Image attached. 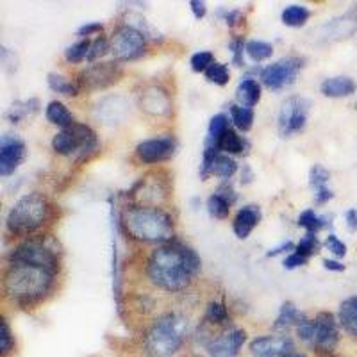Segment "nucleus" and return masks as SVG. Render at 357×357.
<instances>
[{
    "instance_id": "obj_1",
    "label": "nucleus",
    "mask_w": 357,
    "mask_h": 357,
    "mask_svg": "<svg viewBox=\"0 0 357 357\" xmlns=\"http://www.w3.org/2000/svg\"><path fill=\"white\" fill-rule=\"evenodd\" d=\"M202 261L197 252L183 241H170L155 248L146 263V273L155 288L168 293H178L190 288Z\"/></svg>"
},
{
    "instance_id": "obj_2",
    "label": "nucleus",
    "mask_w": 357,
    "mask_h": 357,
    "mask_svg": "<svg viewBox=\"0 0 357 357\" xmlns=\"http://www.w3.org/2000/svg\"><path fill=\"white\" fill-rule=\"evenodd\" d=\"M57 270L40 264L8 263L4 272V293L20 307H34L52 293Z\"/></svg>"
},
{
    "instance_id": "obj_3",
    "label": "nucleus",
    "mask_w": 357,
    "mask_h": 357,
    "mask_svg": "<svg viewBox=\"0 0 357 357\" xmlns=\"http://www.w3.org/2000/svg\"><path fill=\"white\" fill-rule=\"evenodd\" d=\"M122 225L127 234L136 241L152 245H167L174 241V218L158 206L136 204L123 209Z\"/></svg>"
},
{
    "instance_id": "obj_4",
    "label": "nucleus",
    "mask_w": 357,
    "mask_h": 357,
    "mask_svg": "<svg viewBox=\"0 0 357 357\" xmlns=\"http://www.w3.org/2000/svg\"><path fill=\"white\" fill-rule=\"evenodd\" d=\"M188 334L190 321L181 312H162L152 321L146 333L145 347L152 357H170L181 350Z\"/></svg>"
},
{
    "instance_id": "obj_5",
    "label": "nucleus",
    "mask_w": 357,
    "mask_h": 357,
    "mask_svg": "<svg viewBox=\"0 0 357 357\" xmlns=\"http://www.w3.org/2000/svg\"><path fill=\"white\" fill-rule=\"evenodd\" d=\"M50 211H52V206L49 199L38 191H33L13 204L6 218V227L9 234L18 236V238H31L33 232L40 231L45 223L49 222Z\"/></svg>"
},
{
    "instance_id": "obj_6",
    "label": "nucleus",
    "mask_w": 357,
    "mask_h": 357,
    "mask_svg": "<svg viewBox=\"0 0 357 357\" xmlns=\"http://www.w3.org/2000/svg\"><path fill=\"white\" fill-rule=\"evenodd\" d=\"M296 334L318 354L329 356L340 345V320L333 312L321 311L296 327Z\"/></svg>"
},
{
    "instance_id": "obj_7",
    "label": "nucleus",
    "mask_w": 357,
    "mask_h": 357,
    "mask_svg": "<svg viewBox=\"0 0 357 357\" xmlns=\"http://www.w3.org/2000/svg\"><path fill=\"white\" fill-rule=\"evenodd\" d=\"M52 149L56 154L65 158H75L79 161L88 159L98 151L97 132L86 123H73L61 129L52 138Z\"/></svg>"
},
{
    "instance_id": "obj_8",
    "label": "nucleus",
    "mask_w": 357,
    "mask_h": 357,
    "mask_svg": "<svg viewBox=\"0 0 357 357\" xmlns=\"http://www.w3.org/2000/svg\"><path fill=\"white\" fill-rule=\"evenodd\" d=\"M8 263H27L59 272V254L45 238H27L8 254Z\"/></svg>"
},
{
    "instance_id": "obj_9",
    "label": "nucleus",
    "mask_w": 357,
    "mask_h": 357,
    "mask_svg": "<svg viewBox=\"0 0 357 357\" xmlns=\"http://www.w3.org/2000/svg\"><path fill=\"white\" fill-rule=\"evenodd\" d=\"M145 34L134 25L118 27L111 38V52L116 61H134L145 54Z\"/></svg>"
},
{
    "instance_id": "obj_10",
    "label": "nucleus",
    "mask_w": 357,
    "mask_h": 357,
    "mask_svg": "<svg viewBox=\"0 0 357 357\" xmlns=\"http://www.w3.org/2000/svg\"><path fill=\"white\" fill-rule=\"evenodd\" d=\"M311 100L305 97H289L279 111V132L282 138H291L302 132L307 123Z\"/></svg>"
},
{
    "instance_id": "obj_11",
    "label": "nucleus",
    "mask_w": 357,
    "mask_h": 357,
    "mask_svg": "<svg viewBox=\"0 0 357 357\" xmlns=\"http://www.w3.org/2000/svg\"><path fill=\"white\" fill-rule=\"evenodd\" d=\"M302 66H304V59L302 57H282L279 61L272 63V65H268L266 68L261 70V81H263V84L268 89H273V91L288 88V86H291L295 82L296 75L302 70Z\"/></svg>"
},
{
    "instance_id": "obj_12",
    "label": "nucleus",
    "mask_w": 357,
    "mask_h": 357,
    "mask_svg": "<svg viewBox=\"0 0 357 357\" xmlns=\"http://www.w3.org/2000/svg\"><path fill=\"white\" fill-rule=\"evenodd\" d=\"M122 75L123 70L116 61L97 63L79 73L77 84L81 86L82 91H97V89H106L116 84Z\"/></svg>"
},
{
    "instance_id": "obj_13",
    "label": "nucleus",
    "mask_w": 357,
    "mask_h": 357,
    "mask_svg": "<svg viewBox=\"0 0 357 357\" xmlns=\"http://www.w3.org/2000/svg\"><path fill=\"white\" fill-rule=\"evenodd\" d=\"M177 151V139L174 136H159V138L145 139L136 146V158L145 165L168 161Z\"/></svg>"
},
{
    "instance_id": "obj_14",
    "label": "nucleus",
    "mask_w": 357,
    "mask_h": 357,
    "mask_svg": "<svg viewBox=\"0 0 357 357\" xmlns=\"http://www.w3.org/2000/svg\"><path fill=\"white\" fill-rule=\"evenodd\" d=\"M248 349L254 357H286L295 350V343L288 334H273L252 340Z\"/></svg>"
},
{
    "instance_id": "obj_15",
    "label": "nucleus",
    "mask_w": 357,
    "mask_h": 357,
    "mask_svg": "<svg viewBox=\"0 0 357 357\" xmlns=\"http://www.w3.org/2000/svg\"><path fill=\"white\" fill-rule=\"evenodd\" d=\"M245 341L247 333L243 329H223L216 334L215 340L209 341L206 350L211 357H238Z\"/></svg>"
},
{
    "instance_id": "obj_16",
    "label": "nucleus",
    "mask_w": 357,
    "mask_h": 357,
    "mask_svg": "<svg viewBox=\"0 0 357 357\" xmlns=\"http://www.w3.org/2000/svg\"><path fill=\"white\" fill-rule=\"evenodd\" d=\"M25 159V143L13 134H4L0 142V175L15 174Z\"/></svg>"
},
{
    "instance_id": "obj_17",
    "label": "nucleus",
    "mask_w": 357,
    "mask_h": 357,
    "mask_svg": "<svg viewBox=\"0 0 357 357\" xmlns=\"http://www.w3.org/2000/svg\"><path fill=\"white\" fill-rule=\"evenodd\" d=\"M139 106H142V109H145L146 113L161 116V114L170 113L172 102L165 89L158 88V86H149V88L143 89L142 95H139Z\"/></svg>"
},
{
    "instance_id": "obj_18",
    "label": "nucleus",
    "mask_w": 357,
    "mask_h": 357,
    "mask_svg": "<svg viewBox=\"0 0 357 357\" xmlns=\"http://www.w3.org/2000/svg\"><path fill=\"white\" fill-rule=\"evenodd\" d=\"M261 222V209L257 206H245L241 207L238 215H236L234 222H232V229H234V234L245 240L250 236V232L256 229L257 223Z\"/></svg>"
},
{
    "instance_id": "obj_19",
    "label": "nucleus",
    "mask_w": 357,
    "mask_h": 357,
    "mask_svg": "<svg viewBox=\"0 0 357 357\" xmlns=\"http://www.w3.org/2000/svg\"><path fill=\"white\" fill-rule=\"evenodd\" d=\"M357 84L349 75H336V77L325 79L320 84L321 95L329 98H343L356 93Z\"/></svg>"
},
{
    "instance_id": "obj_20",
    "label": "nucleus",
    "mask_w": 357,
    "mask_h": 357,
    "mask_svg": "<svg viewBox=\"0 0 357 357\" xmlns=\"http://www.w3.org/2000/svg\"><path fill=\"white\" fill-rule=\"evenodd\" d=\"M337 320L347 334L352 340H357V295L349 296L347 301L341 302L337 311Z\"/></svg>"
},
{
    "instance_id": "obj_21",
    "label": "nucleus",
    "mask_w": 357,
    "mask_h": 357,
    "mask_svg": "<svg viewBox=\"0 0 357 357\" xmlns=\"http://www.w3.org/2000/svg\"><path fill=\"white\" fill-rule=\"evenodd\" d=\"M307 320V317H305L304 312H301L298 309H296V305L293 304V302H284L282 304V307H280L279 314H277L275 318V324H273V329L275 331H288L291 329V327H298L301 324H304V321Z\"/></svg>"
},
{
    "instance_id": "obj_22",
    "label": "nucleus",
    "mask_w": 357,
    "mask_h": 357,
    "mask_svg": "<svg viewBox=\"0 0 357 357\" xmlns=\"http://www.w3.org/2000/svg\"><path fill=\"white\" fill-rule=\"evenodd\" d=\"M236 100L240 102V106L252 107L261 100V86L256 79H243L236 88Z\"/></svg>"
},
{
    "instance_id": "obj_23",
    "label": "nucleus",
    "mask_w": 357,
    "mask_h": 357,
    "mask_svg": "<svg viewBox=\"0 0 357 357\" xmlns=\"http://www.w3.org/2000/svg\"><path fill=\"white\" fill-rule=\"evenodd\" d=\"M324 29H327L329 33L325 34L327 38H334V40H340V38H349L352 36L357 31V17L349 13L343 18H337V20L329 22Z\"/></svg>"
},
{
    "instance_id": "obj_24",
    "label": "nucleus",
    "mask_w": 357,
    "mask_h": 357,
    "mask_svg": "<svg viewBox=\"0 0 357 357\" xmlns=\"http://www.w3.org/2000/svg\"><path fill=\"white\" fill-rule=\"evenodd\" d=\"M227 130H229V118L225 116V114H216V116H213L211 123H209V130H207L206 149L218 151L220 142H222V138L225 136Z\"/></svg>"
},
{
    "instance_id": "obj_25",
    "label": "nucleus",
    "mask_w": 357,
    "mask_h": 357,
    "mask_svg": "<svg viewBox=\"0 0 357 357\" xmlns=\"http://www.w3.org/2000/svg\"><path fill=\"white\" fill-rule=\"evenodd\" d=\"M47 120H49L50 123H54V126L61 127V129H66V127L75 123L73 114L70 113L68 107L59 100L49 102V106H47Z\"/></svg>"
},
{
    "instance_id": "obj_26",
    "label": "nucleus",
    "mask_w": 357,
    "mask_h": 357,
    "mask_svg": "<svg viewBox=\"0 0 357 357\" xmlns=\"http://www.w3.org/2000/svg\"><path fill=\"white\" fill-rule=\"evenodd\" d=\"M204 324L213 325V327H225L229 329L231 324V314H229L227 307L222 302H209L206 309V317H204Z\"/></svg>"
},
{
    "instance_id": "obj_27",
    "label": "nucleus",
    "mask_w": 357,
    "mask_h": 357,
    "mask_svg": "<svg viewBox=\"0 0 357 357\" xmlns=\"http://www.w3.org/2000/svg\"><path fill=\"white\" fill-rule=\"evenodd\" d=\"M40 109V102L38 98H29V100H17L9 107L8 118L11 123H20L22 120H25L31 114L38 113Z\"/></svg>"
},
{
    "instance_id": "obj_28",
    "label": "nucleus",
    "mask_w": 357,
    "mask_h": 357,
    "mask_svg": "<svg viewBox=\"0 0 357 357\" xmlns=\"http://www.w3.org/2000/svg\"><path fill=\"white\" fill-rule=\"evenodd\" d=\"M49 86L50 89L57 91V93L65 95V97H77L82 89L77 84V81H70L68 77L61 75V73H49Z\"/></svg>"
},
{
    "instance_id": "obj_29",
    "label": "nucleus",
    "mask_w": 357,
    "mask_h": 357,
    "mask_svg": "<svg viewBox=\"0 0 357 357\" xmlns=\"http://www.w3.org/2000/svg\"><path fill=\"white\" fill-rule=\"evenodd\" d=\"M280 18H282V24L288 25V27H302L311 18V11L305 6L293 4L282 11Z\"/></svg>"
},
{
    "instance_id": "obj_30",
    "label": "nucleus",
    "mask_w": 357,
    "mask_h": 357,
    "mask_svg": "<svg viewBox=\"0 0 357 357\" xmlns=\"http://www.w3.org/2000/svg\"><path fill=\"white\" fill-rule=\"evenodd\" d=\"M298 225L305 229V234H317V232H320L321 229L329 225V220L325 216L317 215L312 209H307V211L298 216Z\"/></svg>"
},
{
    "instance_id": "obj_31",
    "label": "nucleus",
    "mask_w": 357,
    "mask_h": 357,
    "mask_svg": "<svg viewBox=\"0 0 357 357\" xmlns=\"http://www.w3.org/2000/svg\"><path fill=\"white\" fill-rule=\"evenodd\" d=\"M245 149H247V142H245L241 136H238V132L232 129H229L225 132V136L220 142L218 151L223 152V154H243Z\"/></svg>"
},
{
    "instance_id": "obj_32",
    "label": "nucleus",
    "mask_w": 357,
    "mask_h": 357,
    "mask_svg": "<svg viewBox=\"0 0 357 357\" xmlns=\"http://www.w3.org/2000/svg\"><path fill=\"white\" fill-rule=\"evenodd\" d=\"M238 172V162L227 154H216L215 161H213V168H211V175H216V177L222 178H231L232 175Z\"/></svg>"
},
{
    "instance_id": "obj_33",
    "label": "nucleus",
    "mask_w": 357,
    "mask_h": 357,
    "mask_svg": "<svg viewBox=\"0 0 357 357\" xmlns=\"http://www.w3.org/2000/svg\"><path fill=\"white\" fill-rule=\"evenodd\" d=\"M231 206L232 204L229 202L223 195L216 193V191L209 197V199H207V211H209V215H211L213 218H218V220L227 218L229 213H231Z\"/></svg>"
},
{
    "instance_id": "obj_34",
    "label": "nucleus",
    "mask_w": 357,
    "mask_h": 357,
    "mask_svg": "<svg viewBox=\"0 0 357 357\" xmlns=\"http://www.w3.org/2000/svg\"><path fill=\"white\" fill-rule=\"evenodd\" d=\"M231 118L234 126L240 130H243V132H248L252 129V126H254V111H252V107L232 106Z\"/></svg>"
},
{
    "instance_id": "obj_35",
    "label": "nucleus",
    "mask_w": 357,
    "mask_h": 357,
    "mask_svg": "<svg viewBox=\"0 0 357 357\" xmlns=\"http://www.w3.org/2000/svg\"><path fill=\"white\" fill-rule=\"evenodd\" d=\"M245 52H247V56L250 57L254 63H261L264 61V59H268V57H272L273 47L270 43H266V41L254 40L248 41L247 47H245Z\"/></svg>"
},
{
    "instance_id": "obj_36",
    "label": "nucleus",
    "mask_w": 357,
    "mask_h": 357,
    "mask_svg": "<svg viewBox=\"0 0 357 357\" xmlns=\"http://www.w3.org/2000/svg\"><path fill=\"white\" fill-rule=\"evenodd\" d=\"M89 45H91V41L86 38V40H81L77 41V43L70 45L68 49L65 50V59L68 63H81L84 61V59H88V52H89Z\"/></svg>"
},
{
    "instance_id": "obj_37",
    "label": "nucleus",
    "mask_w": 357,
    "mask_h": 357,
    "mask_svg": "<svg viewBox=\"0 0 357 357\" xmlns=\"http://www.w3.org/2000/svg\"><path fill=\"white\" fill-rule=\"evenodd\" d=\"M320 241H318L317 234H305L304 238H302L298 243L295 245V250L298 256L305 257V259H309L311 256H314V254H318L320 252Z\"/></svg>"
},
{
    "instance_id": "obj_38",
    "label": "nucleus",
    "mask_w": 357,
    "mask_h": 357,
    "mask_svg": "<svg viewBox=\"0 0 357 357\" xmlns=\"http://www.w3.org/2000/svg\"><path fill=\"white\" fill-rule=\"evenodd\" d=\"M2 329H0V357H9L15 352V336L11 333V327H9L8 320L2 318Z\"/></svg>"
},
{
    "instance_id": "obj_39",
    "label": "nucleus",
    "mask_w": 357,
    "mask_h": 357,
    "mask_svg": "<svg viewBox=\"0 0 357 357\" xmlns=\"http://www.w3.org/2000/svg\"><path fill=\"white\" fill-rule=\"evenodd\" d=\"M107 52H111V40H107L106 36H97L93 41H91V45H89V52H88V59L86 61L93 63L97 61V59H100V57L106 56Z\"/></svg>"
},
{
    "instance_id": "obj_40",
    "label": "nucleus",
    "mask_w": 357,
    "mask_h": 357,
    "mask_svg": "<svg viewBox=\"0 0 357 357\" xmlns=\"http://www.w3.org/2000/svg\"><path fill=\"white\" fill-rule=\"evenodd\" d=\"M206 79L209 82H215L218 86H225L231 79V73H229L227 65H223V63H213L209 68L206 70Z\"/></svg>"
},
{
    "instance_id": "obj_41",
    "label": "nucleus",
    "mask_w": 357,
    "mask_h": 357,
    "mask_svg": "<svg viewBox=\"0 0 357 357\" xmlns=\"http://www.w3.org/2000/svg\"><path fill=\"white\" fill-rule=\"evenodd\" d=\"M329 181H331V174L325 170L321 165H314V167L311 168V172H309V184H311L314 191L327 186Z\"/></svg>"
},
{
    "instance_id": "obj_42",
    "label": "nucleus",
    "mask_w": 357,
    "mask_h": 357,
    "mask_svg": "<svg viewBox=\"0 0 357 357\" xmlns=\"http://www.w3.org/2000/svg\"><path fill=\"white\" fill-rule=\"evenodd\" d=\"M215 63V56H213L211 52H207V50H200V52L193 54L191 56V70L193 72H204L206 73V70L209 68V66Z\"/></svg>"
},
{
    "instance_id": "obj_43",
    "label": "nucleus",
    "mask_w": 357,
    "mask_h": 357,
    "mask_svg": "<svg viewBox=\"0 0 357 357\" xmlns=\"http://www.w3.org/2000/svg\"><path fill=\"white\" fill-rule=\"evenodd\" d=\"M325 247L329 248L336 257H343L347 256V245L337 238V236L329 234L327 236V240H325Z\"/></svg>"
},
{
    "instance_id": "obj_44",
    "label": "nucleus",
    "mask_w": 357,
    "mask_h": 357,
    "mask_svg": "<svg viewBox=\"0 0 357 357\" xmlns=\"http://www.w3.org/2000/svg\"><path fill=\"white\" fill-rule=\"evenodd\" d=\"M245 47H247V45L243 43V40H232L231 45H229V49H231V52H232V63H234L236 66L245 65V61H243Z\"/></svg>"
},
{
    "instance_id": "obj_45",
    "label": "nucleus",
    "mask_w": 357,
    "mask_h": 357,
    "mask_svg": "<svg viewBox=\"0 0 357 357\" xmlns=\"http://www.w3.org/2000/svg\"><path fill=\"white\" fill-rule=\"evenodd\" d=\"M220 15H223V20L229 27H234L240 22H243V13L238 11V9H231V11H220Z\"/></svg>"
},
{
    "instance_id": "obj_46",
    "label": "nucleus",
    "mask_w": 357,
    "mask_h": 357,
    "mask_svg": "<svg viewBox=\"0 0 357 357\" xmlns=\"http://www.w3.org/2000/svg\"><path fill=\"white\" fill-rule=\"evenodd\" d=\"M102 31H104V25L98 24V22H91V24H86L82 25V27H79L77 34L82 38V40H86V38L91 36V34L102 33Z\"/></svg>"
},
{
    "instance_id": "obj_47",
    "label": "nucleus",
    "mask_w": 357,
    "mask_h": 357,
    "mask_svg": "<svg viewBox=\"0 0 357 357\" xmlns=\"http://www.w3.org/2000/svg\"><path fill=\"white\" fill-rule=\"evenodd\" d=\"M307 261L309 259L298 256L296 252H291V254H289V256L284 259V268H286V270H295V268H298V266H304Z\"/></svg>"
},
{
    "instance_id": "obj_48",
    "label": "nucleus",
    "mask_w": 357,
    "mask_h": 357,
    "mask_svg": "<svg viewBox=\"0 0 357 357\" xmlns=\"http://www.w3.org/2000/svg\"><path fill=\"white\" fill-rule=\"evenodd\" d=\"M314 197H317L314 200H317L318 206H321V204H327L329 200H333L334 193L329 186H325V188H320V190L314 191Z\"/></svg>"
},
{
    "instance_id": "obj_49",
    "label": "nucleus",
    "mask_w": 357,
    "mask_h": 357,
    "mask_svg": "<svg viewBox=\"0 0 357 357\" xmlns=\"http://www.w3.org/2000/svg\"><path fill=\"white\" fill-rule=\"evenodd\" d=\"M190 8H191V11H193V15H195L197 20H200V18L206 17V13H207L206 2H200V0H191Z\"/></svg>"
},
{
    "instance_id": "obj_50",
    "label": "nucleus",
    "mask_w": 357,
    "mask_h": 357,
    "mask_svg": "<svg viewBox=\"0 0 357 357\" xmlns=\"http://www.w3.org/2000/svg\"><path fill=\"white\" fill-rule=\"evenodd\" d=\"M345 220H347V227L350 229V231H357V209L356 207H352V209H349V211L345 213Z\"/></svg>"
},
{
    "instance_id": "obj_51",
    "label": "nucleus",
    "mask_w": 357,
    "mask_h": 357,
    "mask_svg": "<svg viewBox=\"0 0 357 357\" xmlns=\"http://www.w3.org/2000/svg\"><path fill=\"white\" fill-rule=\"evenodd\" d=\"M324 266L327 268V270H331V272H343V270H345V264L333 259H324Z\"/></svg>"
},
{
    "instance_id": "obj_52",
    "label": "nucleus",
    "mask_w": 357,
    "mask_h": 357,
    "mask_svg": "<svg viewBox=\"0 0 357 357\" xmlns=\"http://www.w3.org/2000/svg\"><path fill=\"white\" fill-rule=\"evenodd\" d=\"M284 250H295V245H293L291 241H288V243H282L280 247H277V248H273V250L268 252V257L279 256V254H282Z\"/></svg>"
},
{
    "instance_id": "obj_53",
    "label": "nucleus",
    "mask_w": 357,
    "mask_h": 357,
    "mask_svg": "<svg viewBox=\"0 0 357 357\" xmlns=\"http://www.w3.org/2000/svg\"><path fill=\"white\" fill-rule=\"evenodd\" d=\"M286 357H307V356H305V354H302V352H291L289 356H286Z\"/></svg>"
},
{
    "instance_id": "obj_54",
    "label": "nucleus",
    "mask_w": 357,
    "mask_h": 357,
    "mask_svg": "<svg viewBox=\"0 0 357 357\" xmlns=\"http://www.w3.org/2000/svg\"><path fill=\"white\" fill-rule=\"evenodd\" d=\"M186 357H202V356H199V354H191V356H186Z\"/></svg>"
}]
</instances>
